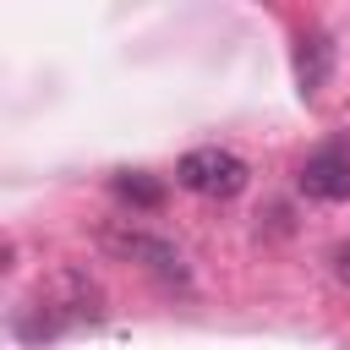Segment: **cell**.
Masks as SVG:
<instances>
[{
	"instance_id": "cell-1",
	"label": "cell",
	"mask_w": 350,
	"mask_h": 350,
	"mask_svg": "<svg viewBox=\"0 0 350 350\" xmlns=\"http://www.w3.org/2000/svg\"><path fill=\"white\" fill-rule=\"evenodd\" d=\"M93 241H98L109 257L137 262L142 273H153V279H159V284H170V290H186V284H191V268H186L180 246H175V241H164V235H148V230H137V224H104Z\"/></svg>"
},
{
	"instance_id": "cell-7",
	"label": "cell",
	"mask_w": 350,
	"mask_h": 350,
	"mask_svg": "<svg viewBox=\"0 0 350 350\" xmlns=\"http://www.w3.org/2000/svg\"><path fill=\"white\" fill-rule=\"evenodd\" d=\"M334 273H339V284H345V290H350V246H345V252H339V257H334Z\"/></svg>"
},
{
	"instance_id": "cell-3",
	"label": "cell",
	"mask_w": 350,
	"mask_h": 350,
	"mask_svg": "<svg viewBox=\"0 0 350 350\" xmlns=\"http://www.w3.org/2000/svg\"><path fill=\"white\" fill-rule=\"evenodd\" d=\"M38 306L66 328V323H93V317H104V290H98V279H88V268H77V262H60L44 284H38Z\"/></svg>"
},
{
	"instance_id": "cell-2",
	"label": "cell",
	"mask_w": 350,
	"mask_h": 350,
	"mask_svg": "<svg viewBox=\"0 0 350 350\" xmlns=\"http://www.w3.org/2000/svg\"><path fill=\"white\" fill-rule=\"evenodd\" d=\"M175 180H180L191 197L224 202V197H235V191L252 180V170H246V159L230 153V148H191V153L175 164Z\"/></svg>"
},
{
	"instance_id": "cell-5",
	"label": "cell",
	"mask_w": 350,
	"mask_h": 350,
	"mask_svg": "<svg viewBox=\"0 0 350 350\" xmlns=\"http://www.w3.org/2000/svg\"><path fill=\"white\" fill-rule=\"evenodd\" d=\"M328 66H334V49H328V38H301V49H295V77H301V88L306 93H323V82H328Z\"/></svg>"
},
{
	"instance_id": "cell-4",
	"label": "cell",
	"mask_w": 350,
	"mask_h": 350,
	"mask_svg": "<svg viewBox=\"0 0 350 350\" xmlns=\"http://www.w3.org/2000/svg\"><path fill=\"white\" fill-rule=\"evenodd\" d=\"M301 191L317 197V202H345V197H350V148H345V142L317 148V153L301 164Z\"/></svg>"
},
{
	"instance_id": "cell-6",
	"label": "cell",
	"mask_w": 350,
	"mask_h": 350,
	"mask_svg": "<svg viewBox=\"0 0 350 350\" xmlns=\"http://www.w3.org/2000/svg\"><path fill=\"white\" fill-rule=\"evenodd\" d=\"M115 191H120L126 202H137V208H159V202H164L159 180H148L142 170H137V175H131V170H126V175H115Z\"/></svg>"
}]
</instances>
